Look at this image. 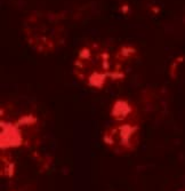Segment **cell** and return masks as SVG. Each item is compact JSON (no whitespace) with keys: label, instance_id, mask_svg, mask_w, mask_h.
<instances>
[{"label":"cell","instance_id":"obj_1","mask_svg":"<svg viewBox=\"0 0 185 191\" xmlns=\"http://www.w3.org/2000/svg\"><path fill=\"white\" fill-rule=\"evenodd\" d=\"M26 38L39 52H53L64 39V26L51 14H32L25 22Z\"/></svg>","mask_w":185,"mask_h":191},{"label":"cell","instance_id":"obj_2","mask_svg":"<svg viewBox=\"0 0 185 191\" xmlns=\"http://www.w3.org/2000/svg\"><path fill=\"white\" fill-rule=\"evenodd\" d=\"M75 68L78 77L86 84L101 87L105 84L109 76V54L100 45L88 46L80 52Z\"/></svg>","mask_w":185,"mask_h":191}]
</instances>
